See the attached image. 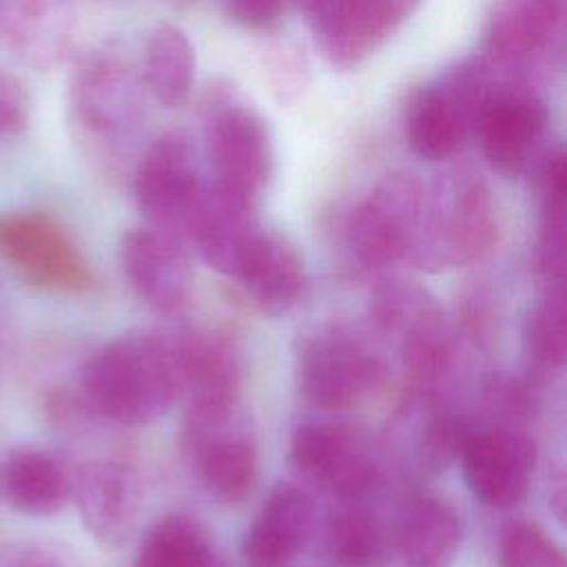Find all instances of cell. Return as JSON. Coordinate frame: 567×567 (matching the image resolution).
I'll return each instance as SVG.
<instances>
[{
	"mask_svg": "<svg viewBox=\"0 0 567 567\" xmlns=\"http://www.w3.org/2000/svg\"><path fill=\"white\" fill-rule=\"evenodd\" d=\"M86 405L122 425L162 419L179 399L173 337L128 332L95 350L80 372Z\"/></svg>",
	"mask_w": 567,
	"mask_h": 567,
	"instance_id": "1",
	"label": "cell"
},
{
	"mask_svg": "<svg viewBox=\"0 0 567 567\" xmlns=\"http://www.w3.org/2000/svg\"><path fill=\"white\" fill-rule=\"evenodd\" d=\"M494 241L496 217L485 179L472 168H452L425 188L408 261L423 270L467 266L485 257Z\"/></svg>",
	"mask_w": 567,
	"mask_h": 567,
	"instance_id": "2",
	"label": "cell"
},
{
	"mask_svg": "<svg viewBox=\"0 0 567 567\" xmlns=\"http://www.w3.org/2000/svg\"><path fill=\"white\" fill-rule=\"evenodd\" d=\"M377 332L390 341L421 392H432L454 363V332L439 301L412 284H385L370 310Z\"/></svg>",
	"mask_w": 567,
	"mask_h": 567,
	"instance_id": "3",
	"label": "cell"
},
{
	"mask_svg": "<svg viewBox=\"0 0 567 567\" xmlns=\"http://www.w3.org/2000/svg\"><path fill=\"white\" fill-rule=\"evenodd\" d=\"M385 374V359L379 350L343 326L317 328L297 348V385L317 408H350L379 388Z\"/></svg>",
	"mask_w": 567,
	"mask_h": 567,
	"instance_id": "4",
	"label": "cell"
},
{
	"mask_svg": "<svg viewBox=\"0 0 567 567\" xmlns=\"http://www.w3.org/2000/svg\"><path fill=\"white\" fill-rule=\"evenodd\" d=\"M425 186L408 171L383 175L352 208L346 226L348 248L357 264L383 270L408 261L423 213Z\"/></svg>",
	"mask_w": 567,
	"mask_h": 567,
	"instance_id": "5",
	"label": "cell"
},
{
	"mask_svg": "<svg viewBox=\"0 0 567 567\" xmlns=\"http://www.w3.org/2000/svg\"><path fill=\"white\" fill-rule=\"evenodd\" d=\"M133 188L137 206L153 230L179 244L190 239L206 186L197 173L195 148L182 131H168L146 148L137 164Z\"/></svg>",
	"mask_w": 567,
	"mask_h": 567,
	"instance_id": "6",
	"label": "cell"
},
{
	"mask_svg": "<svg viewBox=\"0 0 567 567\" xmlns=\"http://www.w3.org/2000/svg\"><path fill=\"white\" fill-rule=\"evenodd\" d=\"M204 144L213 186L257 206L272 173V142L261 115L233 97L210 102Z\"/></svg>",
	"mask_w": 567,
	"mask_h": 567,
	"instance_id": "7",
	"label": "cell"
},
{
	"mask_svg": "<svg viewBox=\"0 0 567 567\" xmlns=\"http://www.w3.org/2000/svg\"><path fill=\"white\" fill-rule=\"evenodd\" d=\"M290 463L308 483L341 501L363 498L381 478L372 443L346 423L299 425L290 439Z\"/></svg>",
	"mask_w": 567,
	"mask_h": 567,
	"instance_id": "8",
	"label": "cell"
},
{
	"mask_svg": "<svg viewBox=\"0 0 567 567\" xmlns=\"http://www.w3.org/2000/svg\"><path fill=\"white\" fill-rule=\"evenodd\" d=\"M0 257L40 290L80 292L91 286V268L75 241L40 210L0 215Z\"/></svg>",
	"mask_w": 567,
	"mask_h": 567,
	"instance_id": "9",
	"label": "cell"
},
{
	"mask_svg": "<svg viewBox=\"0 0 567 567\" xmlns=\"http://www.w3.org/2000/svg\"><path fill=\"white\" fill-rule=\"evenodd\" d=\"M470 492L489 507L507 509L523 501L536 467V443L523 427L472 423L458 458Z\"/></svg>",
	"mask_w": 567,
	"mask_h": 567,
	"instance_id": "10",
	"label": "cell"
},
{
	"mask_svg": "<svg viewBox=\"0 0 567 567\" xmlns=\"http://www.w3.org/2000/svg\"><path fill=\"white\" fill-rule=\"evenodd\" d=\"M547 106L527 80L505 82L483 106L474 133L492 171L503 177L527 173L545 148Z\"/></svg>",
	"mask_w": 567,
	"mask_h": 567,
	"instance_id": "11",
	"label": "cell"
},
{
	"mask_svg": "<svg viewBox=\"0 0 567 567\" xmlns=\"http://www.w3.org/2000/svg\"><path fill=\"white\" fill-rule=\"evenodd\" d=\"M173 343L186 421H206L235 412L241 372L233 343L202 330L173 337Z\"/></svg>",
	"mask_w": 567,
	"mask_h": 567,
	"instance_id": "12",
	"label": "cell"
},
{
	"mask_svg": "<svg viewBox=\"0 0 567 567\" xmlns=\"http://www.w3.org/2000/svg\"><path fill=\"white\" fill-rule=\"evenodd\" d=\"M233 414L186 421L184 430L186 454L199 483L221 503L244 501L257 478L255 441Z\"/></svg>",
	"mask_w": 567,
	"mask_h": 567,
	"instance_id": "13",
	"label": "cell"
},
{
	"mask_svg": "<svg viewBox=\"0 0 567 567\" xmlns=\"http://www.w3.org/2000/svg\"><path fill=\"white\" fill-rule=\"evenodd\" d=\"M73 93L80 126L104 144L122 140L140 120V84L131 66L113 53L86 60Z\"/></svg>",
	"mask_w": 567,
	"mask_h": 567,
	"instance_id": "14",
	"label": "cell"
},
{
	"mask_svg": "<svg viewBox=\"0 0 567 567\" xmlns=\"http://www.w3.org/2000/svg\"><path fill=\"white\" fill-rule=\"evenodd\" d=\"M560 20L563 0H498L487 24L483 58L527 80L529 66L556 40Z\"/></svg>",
	"mask_w": 567,
	"mask_h": 567,
	"instance_id": "15",
	"label": "cell"
},
{
	"mask_svg": "<svg viewBox=\"0 0 567 567\" xmlns=\"http://www.w3.org/2000/svg\"><path fill=\"white\" fill-rule=\"evenodd\" d=\"M122 268L128 284L151 308L179 310L193 288V272L182 244L153 228H135L122 237Z\"/></svg>",
	"mask_w": 567,
	"mask_h": 567,
	"instance_id": "16",
	"label": "cell"
},
{
	"mask_svg": "<svg viewBox=\"0 0 567 567\" xmlns=\"http://www.w3.org/2000/svg\"><path fill=\"white\" fill-rule=\"evenodd\" d=\"M315 47L334 69H354L396 29L368 0H297Z\"/></svg>",
	"mask_w": 567,
	"mask_h": 567,
	"instance_id": "17",
	"label": "cell"
},
{
	"mask_svg": "<svg viewBox=\"0 0 567 567\" xmlns=\"http://www.w3.org/2000/svg\"><path fill=\"white\" fill-rule=\"evenodd\" d=\"M315 529V503L297 485H275L241 540L248 567H288Z\"/></svg>",
	"mask_w": 567,
	"mask_h": 567,
	"instance_id": "18",
	"label": "cell"
},
{
	"mask_svg": "<svg viewBox=\"0 0 567 567\" xmlns=\"http://www.w3.org/2000/svg\"><path fill=\"white\" fill-rule=\"evenodd\" d=\"M86 532L106 547L122 545L135 529L140 487L128 467L115 461L86 463L71 481Z\"/></svg>",
	"mask_w": 567,
	"mask_h": 567,
	"instance_id": "19",
	"label": "cell"
},
{
	"mask_svg": "<svg viewBox=\"0 0 567 567\" xmlns=\"http://www.w3.org/2000/svg\"><path fill=\"white\" fill-rule=\"evenodd\" d=\"M233 281H237L259 312L279 317L292 310L301 299L306 268L301 255L288 239L261 230Z\"/></svg>",
	"mask_w": 567,
	"mask_h": 567,
	"instance_id": "20",
	"label": "cell"
},
{
	"mask_svg": "<svg viewBox=\"0 0 567 567\" xmlns=\"http://www.w3.org/2000/svg\"><path fill=\"white\" fill-rule=\"evenodd\" d=\"M461 538L458 514L436 496H414L399 514L396 547L403 567H452Z\"/></svg>",
	"mask_w": 567,
	"mask_h": 567,
	"instance_id": "21",
	"label": "cell"
},
{
	"mask_svg": "<svg viewBox=\"0 0 567 567\" xmlns=\"http://www.w3.org/2000/svg\"><path fill=\"white\" fill-rule=\"evenodd\" d=\"M0 496L9 507L29 516L58 514L71 496L64 465L44 450H11L0 463Z\"/></svg>",
	"mask_w": 567,
	"mask_h": 567,
	"instance_id": "22",
	"label": "cell"
},
{
	"mask_svg": "<svg viewBox=\"0 0 567 567\" xmlns=\"http://www.w3.org/2000/svg\"><path fill=\"white\" fill-rule=\"evenodd\" d=\"M133 567H228L199 520L168 514L144 534Z\"/></svg>",
	"mask_w": 567,
	"mask_h": 567,
	"instance_id": "23",
	"label": "cell"
},
{
	"mask_svg": "<svg viewBox=\"0 0 567 567\" xmlns=\"http://www.w3.org/2000/svg\"><path fill=\"white\" fill-rule=\"evenodd\" d=\"M195 51L188 35L175 24L157 27L144 49V80L157 102L182 104L193 86Z\"/></svg>",
	"mask_w": 567,
	"mask_h": 567,
	"instance_id": "24",
	"label": "cell"
},
{
	"mask_svg": "<svg viewBox=\"0 0 567 567\" xmlns=\"http://www.w3.org/2000/svg\"><path fill=\"white\" fill-rule=\"evenodd\" d=\"M385 549V534L379 518L346 501L326 520V551L337 567H372L381 560Z\"/></svg>",
	"mask_w": 567,
	"mask_h": 567,
	"instance_id": "25",
	"label": "cell"
},
{
	"mask_svg": "<svg viewBox=\"0 0 567 567\" xmlns=\"http://www.w3.org/2000/svg\"><path fill=\"white\" fill-rule=\"evenodd\" d=\"M523 348L532 379L554 374L563 368L567 352L563 284L543 286L525 323Z\"/></svg>",
	"mask_w": 567,
	"mask_h": 567,
	"instance_id": "26",
	"label": "cell"
},
{
	"mask_svg": "<svg viewBox=\"0 0 567 567\" xmlns=\"http://www.w3.org/2000/svg\"><path fill=\"white\" fill-rule=\"evenodd\" d=\"M498 567H567L563 549L536 525L512 523L498 543Z\"/></svg>",
	"mask_w": 567,
	"mask_h": 567,
	"instance_id": "27",
	"label": "cell"
},
{
	"mask_svg": "<svg viewBox=\"0 0 567 567\" xmlns=\"http://www.w3.org/2000/svg\"><path fill=\"white\" fill-rule=\"evenodd\" d=\"M534 379H516V377H498L485 390V403L492 414L489 423L523 427V423L532 421L538 410Z\"/></svg>",
	"mask_w": 567,
	"mask_h": 567,
	"instance_id": "28",
	"label": "cell"
},
{
	"mask_svg": "<svg viewBox=\"0 0 567 567\" xmlns=\"http://www.w3.org/2000/svg\"><path fill=\"white\" fill-rule=\"evenodd\" d=\"M29 120V95L24 86L7 73H0V137L20 133Z\"/></svg>",
	"mask_w": 567,
	"mask_h": 567,
	"instance_id": "29",
	"label": "cell"
},
{
	"mask_svg": "<svg viewBox=\"0 0 567 567\" xmlns=\"http://www.w3.org/2000/svg\"><path fill=\"white\" fill-rule=\"evenodd\" d=\"M224 2L230 18L250 29L272 27L279 20L286 4V0H224Z\"/></svg>",
	"mask_w": 567,
	"mask_h": 567,
	"instance_id": "30",
	"label": "cell"
},
{
	"mask_svg": "<svg viewBox=\"0 0 567 567\" xmlns=\"http://www.w3.org/2000/svg\"><path fill=\"white\" fill-rule=\"evenodd\" d=\"M0 567H66L64 560L40 543H11L0 547Z\"/></svg>",
	"mask_w": 567,
	"mask_h": 567,
	"instance_id": "31",
	"label": "cell"
},
{
	"mask_svg": "<svg viewBox=\"0 0 567 567\" xmlns=\"http://www.w3.org/2000/svg\"><path fill=\"white\" fill-rule=\"evenodd\" d=\"M394 29L416 9L419 0H368Z\"/></svg>",
	"mask_w": 567,
	"mask_h": 567,
	"instance_id": "32",
	"label": "cell"
}]
</instances>
